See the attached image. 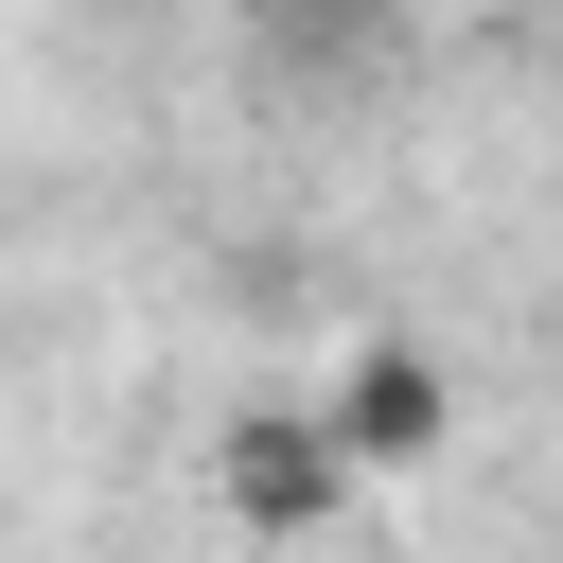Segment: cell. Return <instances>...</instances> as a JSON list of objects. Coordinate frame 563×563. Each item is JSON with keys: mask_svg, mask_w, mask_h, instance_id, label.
Here are the masks:
<instances>
[{"mask_svg": "<svg viewBox=\"0 0 563 563\" xmlns=\"http://www.w3.org/2000/svg\"><path fill=\"white\" fill-rule=\"evenodd\" d=\"M317 440L352 457V493H369V475H422V457L457 440V369H440L422 334H352L334 387H317Z\"/></svg>", "mask_w": 563, "mask_h": 563, "instance_id": "1", "label": "cell"}, {"mask_svg": "<svg viewBox=\"0 0 563 563\" xmlns=\"http://www.w3.org/2000/svg\"><path fill=\"white\" fill-rule=\"evenodd\" d=\"M211 493H229L246 528H334V510H352V457L317 440V405H264V422L211 440Z\"/></svg>", "mask_w": 563, "mask_h": 563, "instance_id": "2", "label": "cell"}]
</instances>
